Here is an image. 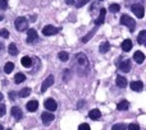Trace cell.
<instances>
[{"label": "cell", "instance_id": "obj_20", "mask_svg": "<svg viewBox=\"0 0 146 130\" xmlns=\"http://www.w3.org/2000/svg\"><path fill=\"white\" fill-rule=\"evenodd\" d=\"M109 50H110V43H109L108 41H104V42H101V45H100V53L101 54H105V53H108Z\"/></svg>", "mask_w": 146, "mask_h": 130}, {"label": "cell", "instance_id": "obj_31", "mask_svg": "<svg viewBox=\"0 0 146 130\" xmlns=\"http://www.w3.org/2000/svg\"><path fill=\"white\" fill-rule=\"evenodd\" d=\"M88 1H90V0H76V7L81 8V7H83L85 4H87Z\"/></svg>", "mask_w": 146, "mask_h": 130}, {"label": "cell", "instance_id": "obj_37", "mask_svg": "<svg viewBox=\"0 0 146 130\" xmlns=\"http://www.w3.org/2000/svg\"><path fill=\"white\" fill-rule=\"evenodd\" d=\"M69 75H71V70H64V75H63V79L64 80H68L69 79Z\"/></svg>", "mask_w": 146, "mask_h": 130}, {"label": "cell", "instance_id": "obj_25", "mask_svg": "<svg viewBox=\"0 0 146 130\" xmlns=\"http://www.w3.org/2000/svg\"><path fill=\"white\" fill-rule=\"evenodd\" d=\"M30 93H31V89L30 88H23V89H21L19 91V97H22V98H25V97H27V96H30Z\"/></svg>", "mask_w": 146, "mask_h": 130}, {"label": "cell", "instance_id": "obj_6", "mask_svg": "<svg viewBox=\"0 0 146 130\" xmlns=\"http://www.w3.org/2000/svg\"><path fill=\"white\" fill-rule=\"evenodd\" d=\"M37 40H38V35H37V32H36V30H33V28L28 30V32H27V42L28 43H35V42H37Z\"/></svg>", "mask_w": 146, "mask_h": 130}, {"label": "cell", "instance_id": "obj_32", "mask_svg": "<svg viewBox=\"0 0 146 130\" xmlns=\"http://www.w3.org/2000/svg\"><path fill=\"white\" fill-rule=\"evenodd\" d=\"M0 36L4 38H8L9 37V31L5 30V28H3V30H0Z\"/></svg>", "mask_w": 146, "mask_h": 130}, {"label": "cell", "instance_id": "obj_33", "mask_svg": "<svg viewBox=\"0 0 146 130\" xmlns=\"http://www.w3.org/2000/svg\"><path fill=\"white\" fill-rule=\"evenodd\" d=\"M127 129H128V130H140V126H139V124L132 123V124H129Z\"/></svg>", "mask_w": 146, "mask_h": 130}, {"label": "cell", "instance_id": "obj_4", "mask_svg": "<svg viewBox=\"0 0 146 130\" xmlns=\"http://www.w3.org/2000/svg\"><path fill=\"white\" fill-rule=\"evenodd\" d=\"M131 10L133 12V14L136 15L137 18H144V15H145V9H144V7H142L141 4H133L131 7Z\"/></svg>", "mask_w": 146, "mask_h": 130}, {"label": "cell", "instance_id": "obj_2", "mask_svg": "<svg viewBox=\"0 0 146 130\" xmlns=\"http://www.w3.org/2000/svg\"><path fill=\"white\" fill-rule=\"evenodd\" d=\"M121 24L128 27V30L131 31V32H135V28H136V22H135V20L132 19L129 15H126V14L122 15V17H121Z\"/></svg>", "mask_w": 146, "mask_h": 130}, {"label": "cell", "instance_id": "obj_34", "mask_svg": "<svg viewBox=\"0 0 146 130\" xmlns=\"http://www.w3.org/2000/svg\"><path fill=\"white\" fill-rule=\"evenodd\" d=\"M5 112H7V107H5V105L0 103V118H3V116L5 115Z\"/></svg>", "mask_w": 146, "mask_h": 130}, {"label": "cell", "instance_id": "obj_30", "mask_svg": "<svg viewBox=\"0 0 146 130\" xmlns=\"http://www.w3.org/2000/svg\"><path fill=\"white\" fill-rule=\"evenodd\" d=\"M109 10H110L111 13H117L121 10V5L119 4H111L110 7H109Z\"/></svg>", "mask_w": 146, "mask_h": 130}, {"label": "cell", "instance_id": "obj_22", "mask_svg": "<svg viewBox=\"0 0 146 130\" xmlns=\"http://www.w3.org/2000/svg\"><path fill=\"white\" fill-rule=\"evenodd\" d=\"M137 41H139V43H141V45L146 43V31H141V32L139 33V36H137Z\"/></svg>", "mask_w": 146, "mask_h": 130}, {"label": "cell", "instance_id": "obj_17", "mask_svg": "<svg viewBox=\"0 0 146 130\" xmlns=\"http://www.w3.org/2000/svg\"><path fill=\"white\" fill-rule=\"evenodd\" d=\"M26 107H27L28 111L33 112V111H36L38 108V102H37V101H30V102L26 105Z\"/></svg>", "mask_w": 146, "mask_h": 130}, {"label": "cell", "instance_id": "obj_7", "mask_svg": "<svg viewBox=\"0 0 146 130\" xmlns=\"http://www.w3.org/2000/svg\"><path fill=\"white\" fill-rule=\"evenodd\" d=\"M44 106H45V108L48 111H55L58 108V105H56L55 100H53V98H48L45 101V103H44Z\"/></svg>", "mask_w": 146, "mask_h": 130}, {"label": "cell", "instance_id": "obj_39", "mask_svg": "<svg viewBox=\"0 0 146 130\" xmlns=\"http://www.w3.org/2000/svg\"><path fill=\"white\" fill-rule=\"evenodd\" d=\"M66 3L68 5H72V4H74V0H66Z\"/></svg>", "mask_w": 146, "mask_h": 130}, {"label": "cell", "instance_id": "obj_44", "mask_svg": "<svg viewBox=\"0 0 146 130\" xmlns=\"http://www.w3.org/2000/svg\"><path fill=\"white\" fill-rule=\"evenodd\" d=\"M0 130H4V128H3V126H1V125H0Z\"/></svg>", "mask_w": 146, "mask_h": 130}, {"label": "cell", "instance_id": "obj_21", "mask_svg": "<svg viewBox=\"0 0 146 130\" xmlns=\"http://www.w3.org/2000/svg\"><path fill=\"white\" fill-rule=\"evenodd\" d=\"M128 107H129V103H128V101H126V100L121 101V102L117 105V108H118L119 111H124V110H127Z\"/></svg>", "mask_w": 146, "mask_h": 130}, {"label": "cell", "instance_id": "obj_43", "mask_svg": "<svg viewBox=\"0 0 146 130\" xmlns=\"http://www.w3.org/2000/svg\"><path fill=\"white\" fill-rule=\"evenodd\" d=\"M3 18H4V17H3V15H0V20H3Z\"/></svg>", "mask_w": 146, "mask_h": 130}, {"label": "cell", "instance_id": "obj_10", "mask_svg": "<svg viewBox=\"0 0 146 130\" xmlns=\"http://www.w3.org/2000/svg\"><path fill=\"white\" fill-rule=\"evenodd\" d=\"M129 87H131V89L135 91V92H141L142 88H144V84H142L141 80H135V82L129 83Z\"/></svg>", "mask_w": 146, "mask_h": 130}, {"label": "cell", "instance_id": "obj_41", "mask_svg": "<svg viewBox=\"0 0 146 130\" xmlns=\"http://www.w3.org/2000/svg\"><path fill=\"white\" fill-rule=\"evenodd\" d=\"M3 49H4V45H3V43L0 42V50H3Z\"/></svg>", "mask_w": 146, "mask_h": 130}, {"label": "cell", "instance_id": "obj_26", "mask_svg": "<svg viewBox=\"0 0 146 130\" xmlns=\"http://www.w3.org/2000/svg\"><path fill=\"white\" fill-rule=\"evenodd\" d=\"M95 32H96V28H94L92 31H90V32H88V35H87V36H85V37H82V40H81V41H82L83 43H86L88 40H90L91 37H92L94 35H95Z\"/></svg>", "mask_w": 146, "mask_h": 130}, {"label": "cell", "instance_id": "obj_16", "mask_svg": "<svg viewBox=\"0 0 146 130\" xmlns=\"http://www.w3.org/2000/svg\"><path fill=\"white\" fill-rule=\"evenodd\" d=\"M88 118H90L91 120H99V119L101 118L100 110H98V108H94V110H91L90 114H88Z\"/></svg>", "mask_w": 146, "mask_h": 130}, {"label": "cell", "instance_id": "obj_5", "mask_svg": "<svg viewBox=\"0 0 146 130\" xmlns=\"http://www.w3.org/2000/svg\"><path fill=\"white\" fill-rule=\"evenodd\" d=\"M60 31V28H56V27H54V26H45V27L42 28V33H44V36H54V35H56V33Z\"/></svg>", "mask_w": 146, "mask_h": 130}, {"label": "cell", "instance_id": "obj_46", "mask_svg": "<svg viewBox=\"0 0 146 130\" xmlns=\"http://www.w3.org/2000/svg\"><path fill=\"white\" fill-rule=\"evenodd\" d=\"M8 130H10V129H8Z\"/></svg>", "mask_w": 146, "mask_h": 130}, {"label": "cell", "instance_id": "obj_19", "mask_svg": "<svg viewBox=\"0 0 146 130\" xmlns=\"http://www.w3.org/2000/svg\"><path fill=\"white\" fill-rule=\"evenodd\" d=\"M21 63L25 68H31L32 66V59L30 58V56H23L22 60H21Z\"/></svg>", "mask_w": 146, "mask_h": 130}, {"label": "cell", "instance_id": "obj_36", "mask_svg": "<svg viewBox=\"0 0 146 130\" xmlns=\"http://www.w3.org/2000/svg\"><path fill=\"white\" fill-rule=\"evenodd\" d=\"M0 8H1V9H7L8 8V1L7 0H0Z\"/></svg>", "mask_w": 146, "mask_h": 130}, {"label": "cell", "instance_id": "obj_3", "mask_svg": "<svg viewBox=\"0 0 146 130\" xmlns=\"http://www.w3.org/2000/svg\"><path fill=\"white\" fill-rule=\"evenodd\" d=\"M14 26H15V30L19 31V32H23L28 28V20L26 19L25 17H18L14 22Z\"/></svg>", "mask_w": 146, "mask_h": 130}, {"label": "cell", "instance_id": "obj_9", "mask_svg": "<svg viewBox=\"0 0 146 130\" xmlns=\"http://www.w3.org/2000/svg\"><path fill=\"white\" fill-rule=\"evenodd\" d=\"M53 83H54V77H53V75H49V77L44 80L42 85H41V92H45V91L48 89L50 85H53Z\"/></svg>", "mask_w": 146, "mask_h": 130}, {"label": "cell", "instance_id": "obj_18", "mask_svg": "<svg viewBox=\"0 0 146 130\" xmlns=\"http://www.w3.org/2000/svg\"><path fill=\"white\" fill-rule=\"evenodd\" d=\"M131 49H132V41L131 40H124L123 42H122V50H123L124 53L129 51Z\"/></svg>", "mask_w": 146, "mask_h": 130}, {"label": "cell", "instance_id": "obj_38", "mask_svg": "<svg viewBox=\"0 0 146 130\" xmlns=\"http://www.w3.org/2000/svg\"><path fill=\"white\" fill-rule=\"evenodd\" d=\"M9 98H10V100H14V98H15V92H10L9 93Z\"/></svg>", "mask_w": 146, "mask_h": 130}, {"label": "cell", "instance_id": "obj_15", "mask_svg": "<svg viewBox=\"0 0 146 130\" xmlns=\"http://www.w3.org/2000/svg\"><path fill=\"white\" fill-rule=\"evenodd\" d=\"M115 83L119 88H126L127 87V79L124 77H122V75H117Z\"/></svg>", "mask_w": 146, "mask_h": 130}, {"label": "cell", "instance_id": "obj_24", "mask_svg": "<svg viewBox=\"0 0 146 130\" xmlns=\"http://www.w3.org/2000/svg\"><path fill=\"white\" fill-rule=\"evenodd\" d=\"M14 80H15V83H22V82H25L26 80V75L23 74V73H18V74H15V77H14Z\"/></svg>", "mask_w": 146, "mask_h": 130}, {"label": "cell", "instance_id": "obj_8", "mask_svg": "<svg viewBox=\"0 0 146 130\" xmlns=\"http://www.w3.org/2000/svg\"><path fill=\"white\" fill-rule=\"evenodd\" d=\"M10 112H12L13 118H14L17 121H19L21 119L23 118V112H22V110H21V108L18 107V106H14V107H12V110H10Z\"/></svg>", "mask_w": 146, "mask_h": 130}, {"label": "cell", "instance_id": "obj_29", "mask_svg": "<svg viewBox=\"0 0 146 130\" xmlns=\"http://www.w3.org/2000/svg\"><path fill=\"white\" fill-rule=\"evenodd\" d=\"M127 126L124 125V124L119 123V124H114L113 126H111V130H126Z\"/></svg>", "mask_w": 146, "mask_h": 130}, {"label": "cell", "instance_id": "obj_27", "mask_svg": "<svg viewBox=\"0 0 146 130\" xmlns=\"http://www.w3.org/2000/svg\"><path fill=\"white\" fill-rule=\"evenodd\" d=\"M13 69H14V64L13 63H7L4 66V72L7 73V74H9V73L13 72Z\"/></svg>", "mask_w": 146, "mask_h": 130}, {"label": "cell", "instance_id": "obj_12", "mask_svg": "<svg viewBox=\"0 0 146 130\" xmlns=\"http://www.w3.org/2000/svg\"><path fill=\"white\" fill-rule=\"evenodd\" d=\"M54 118H55V116H54L53 114H50V112H44L42 115H41V120H42V123L46 124V125L50 124L51 121L54 120Z\"/></svg>", "mask_w": 146, "mask_h": 130}, {"label": "cell", "instance_id": "obj_13", "mask_svg": "<svg viewBox=\"0 0 146 130\" xmlns=\"http://www.w3.org/2000/svg\"><path fill=\"white\" fill-rule=\"evenodd\" d=\"M131 68H132V65H131V61L129 60H123L122 63H119V69L124 73H128L129 70H131Z\"/></svg>", "mask_w": 146, "mask_h": 130}, {"label": "cell", "instance_id": "obj_35", "mask_svg": "<svg viewBox=\"0 0 146 130\" xmlns=\"http://www.w3.org/2000/svg\"><path fill=\"white\" fill-rule=\"evenodd\" d=\"M78 130H91V128L88 124H81V125L78 126Z\"/></svg>", "mask_w": 146, "mask_h": 130}, {"label": "cell", "instance_id": "obj_1", "mask_svg": "<svg viewBox=\"0 0 146 130\" xmlns=\"http://www.w3.org/2000/svg\"><path fill=\"white\" fill-rule=\"evenodd\" d=\"M88 66H90L88 58L83 53H78L77 55L74 56V69H76V72H77L80 75H83L85 73L88 72Z\"/></svg>", "mask_w": 146, "mask_h": 130}, {"label": "cell", "instance_id": "obj_40", "mask_svg": "<svg viewBox=\"0 0 146 130\" xmlns=\"http://www.w3.org/2000/svg\"><path fill=\"white\" fill-rule=\"evenodd\" d=\"M83 106V101H80V105H78V108H81Z\"/></svg>", "mask_w": 146, "mask_h": 130}, {"label": "cell", "instance_id": "obj_42", "mask_svg": "<svg viewBox=\"0 0 146 130\" xmlns=\"http://www.w3.org/2000/svg\"><path fill=\"white\" fill-rule=\"evenodd\" d=\"M3 100V95H1V93H0V101H1Z\"/></svg>", "mask_w": 146, "mask_h": 130}, {"label": "cell", "instance_id": "obj_11", "mask_svg": "<svg viewBox=\"0 0 146 130\" xmlns=\"http://www.w3.org/2000/svg\"><path fill=\"white\" fill-rule=\"evenodd\" d=\"M105 14H106V9H105V8L100 9V14H99V17L96 18V20H95V24L96 26H100V24H103V23L105 22Z\"/></svg>", "mask_w": 146, "mask_h": 130}, {"label": "cell", "instance_id": "obj_23", "mask_svg": "<svg viewBox=\"0 0 146 130\" xmlns=\"http://www.w3.org/2000/svg\"><path fill=\"white\" fill-rule=\"evenodd\" d=\"M8 51H9V54L12 56L17 55V54H18V49H17V46H15V43H10L9 47H8Z\"/></svg>", "mask_w": 146, "mask_h": 130}, {"label": "cell", "instance_id": "obj_28", "mask_svg": "<svg viewBox=\"0 0 146 130\" xmlns=\"http://www.w3.org/2000/svg\"><path fill=\"white\" fill-rule=\"evenodd\" d=\"M58 58L60 59L62 61H67V60L69 59V54H68V53H66V51H62V53H59Z\"/></svg>", "mask_w": 146, "mask_h": 130}, {"label": "cell", "instance_id": "obj_14", "mask_svg": "<svg viewBox=\"0 0 146 130\" xmlns=\"http://www.w3.org/2000/svg\"><path fill=\"white\" fill-rule=\"evenodd\" d=\"M133 60L136 61L137 64H142L145 61V55L144 53H141V51H136V53L133 54Z\"/></svg>", "mask_w": 146, "mask_h": 130}, {"label": "cell", "instance_id": "obj_45", "mask_svg": "<svg viewBox=\"0 0 146 130\" xmlns=\"http://www.w3.org/2000/svg\"><path fill=\"white\" fill-rule=\"evenodd\" d=\"M99 1H103V0H99Z\"/></svg>", "mask_w": 146, "mask_h": 130}]
</instances>
